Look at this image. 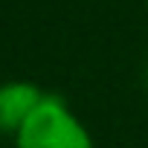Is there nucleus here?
<instances>
[{
	"mask_svg": "<svg viewBox=\"0 0 148 148\" xmlns=\"http://www.w3.org/2000/svg\"><path fill=\"white\" fill-rule=\"evenodd\" d=\"M12 139L15 148H93L84 122L58 96H44Z\"/></svg>",
	"mask_w": 148,
	"mask_h": 148,
	"instance_id": "obj_1",
	"label": "nucleus"
},
{
	"mask_svg": "<svg viewBox=\"0 0 148 148\" xmlns=\"http://www.w3.org/2000/svg\"><path fill=\"white\" fill-rule=\"evenodd\" d=\"M47 93H41L38 84L32 82H6L0 84V134L15 136L26 116L38 108V102Z\"/></svg>",
	"mask_w": 148,
	"mask_h": 148,
	"instance_id": "obj_2",
	"label": "nucleus"
}]
</instances>
